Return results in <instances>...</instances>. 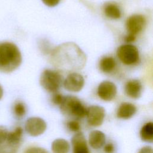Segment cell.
Listing matches in <instances>:
<instances>
[{"instance_id": "cell-1", "label": "cell", "mask_w": 153, "mask_h": 153, "mask_svg": "<svg viewBox=\"0 0 153 153\" xmlns=\"http://www.w3.org/2000/svg\"><path fill=\"white\" fill-rule=\"evenodd\" d=\"M51 60L57 69L66 72H72L79 71L84 66L86 56L76 44L66 42L54 49Z\"/></svg>"}, {"instance_id": "cell-2", "label": "cell", "mask_w": 153, "mask_h": 153, "mask_svg": "<svg viewBox=\"0 0 153 153\" xmlns=\"http://www.w3.org/2000/svg\"><path fill=\"white\" fill-rule=\"evenodd\" d=\"M22 54L16 45L10 42L0 43V70L11 72L21 64Z\"/></svg>"}, {"instance_id": "cell-3", "label": "cell", "mask_w": 153, "mask_h": 153, "mask_svg": "<svg viewBox=\"0 0 153 153\" xmlns=\"http://www.w3.org/2000/svg\"><path fill=\"white\" fill-rule=\"evenodd\" d=\"M59 106L62 113L64 115L77 118H83L86 115L87 109L80 100L75 96H64L63 100Z\"/></svg>"}, {"instance_id": "cell-4", "label": "cell", "mask_w": 153, "mask_h": 153, "mask_svg": "<svg viewBox=\"0 0 153 153\" xmlns=\"http://www.w3.org/2000/svg\"><path fill=\"white\" fill-rule=\"evenodd\" d=\"M39 82L47 91L56 93L62 84V76L57 71L46 69L42 72Z\"/></svg>"}, {"instance_id": "cell-5", "label": "cell", "mask_w": 153, "mask_h": 153, "mask_svg": "<svg viewBox=\"0 0 153 153\" xmlns=\"http://www.w3.org/2000/svg\"><path fill=\"white\" fill-rule=\"evenodd\" d=\"M117 54L118 59L127 65L136 63L139 58L137 48L131 44H124L119 47L117 49Z\"/></svg>"}, {"instance_id": "cell-6", "label": "cell", "mask_w": 153, "mask_h": 153, "mask_svg": "<svg viewBox=\"0 0 153 153\" xmlns=\"http://www.w3.org/2000/svg\"><path fill=\"white\" fill-rule=\"evenodd\" d=\"M85 116L90 126L98 127L102 125L103 122L105 117V110L102 106L92 105L87 109Z\"/></svg>"}, {"instance_id": "cell-7", "label": "cell", "mask_w": 153, "mask_h": 153, "mask_svg": "<svg viewBox=\"0 0 153 153\" xmlns=\"http://www.w3.org/2000/svg\"><path fill=\"white\" fill-rule=\"evenodd\" d=\"M25 128L30 136H38L45 131L47 124L41 118L30 117L26 121Z\"/></svg>"}, {"instance_id": "cell-8", "label": "cell", "mask_w": 153, "mask_h": 153, "mask_svg": "<svg viewBox=\"0 0 153 153\" xmlns=\"http://www.w3.org/2000/svg\"><path fill=\"white\" fill-rule=\"evenodd\" d=\"M84 77L76 72H72L69 74L63 82L65 88L69 91L78 92L84 87Z\"/></svg>"}, {"instance_id": "cell-9", "label": "cell", "mask_w": 153, "mask_h": 153, "mask_svg": "<svg viewBox=\"0 0 153 153\" xmlns=\"http://www.w3.org/2000/svg\"><path fill=\"white\" fill-rule=\"evenodd\" d=\"M145 23V19L142 15L133 14L126 21V28L128 34L136 36L143 30Z\"/></svg>"}, {"instance_id": "cell-10", "label": "cell", "mask_w": 153, "mask_h": 153, "mask_svg": "<svg viewBox=\"0 0 153 153\" xmlns=\"http://www.w3.org/2000/svg\"><path fill=\"white\" fill-rule=\"evenodd\" d=\"M99 97L105 101H111L117 94V87L114 83L109 81L102 82L97 88Z\"/></svg>"}, {"instance_id": "cell-11", "label": "cell", "mask_w": 153, "mask_h": 153, "mask_svg": "<svg viewBox=\"0 0 153 153\" xmlns=\"http://www.w3.org/2000/svg\"><path fill=\"white\" fill-rule=\"evenodd\" d=\"M8 131L0 126V153H15L18 146L12 143L8 139Z\"/></svg>"}, {"instance_id": "cell-12", "label": "cell", "mask_w": 153, "mask_h": 153, "mask_svg": "<svg viewBox=\"0 0 153 153\" xmlns=\"http://www.w3.org/2000/svg\"><path fill=\"white\" fill-rule=\"evenodd\" d=\"M74 153H90L87 140L82 133L75 134L71 139Z\"/></svg>"}, {"instance_id": "cell-13", "label": "cell", "mask_w": 153, "mask_h": 153, "mask_svg": "<svg viewBox=\"0 0 153 153\" xmlns=\"http://www.w3.org/2000/svg\"><path fill=\"white\" fill-rule=\"evenodd\" d=\"M126 94L133 99H137L140 97L142 93V85L138 79H131L125 85Z\"/></svg>"}, {"instance_id": "cell-14", "label": "cell", "mask_w": 153, "mask_h": 153, "mask_svg": "<svg viewBox=\"0 0 153 153\" xmlns=\"http://www.w3.org/2000/svg\"><path fill=\"white\" fill-rule=\"evenodd\" d=\"M136 111L137 108L134 105L128 102H124L119 106L117 112V116L119 118L127 120L132 117Z\"/></svg>"}, {"instance_id": "cell-15", "label": "cell", "mask_w": 153, "mask_h": 153, "mask_svg": "<svg viewBox=\"0 0 153 153\" xmlns=\"http://www.w3.org/2000/svg\"><path fill=\"white\" fill-rule=\"evenodd\" d=\"M106 141L105 134L101 131L93 130L88 136V143L94 149H99L102 147Z\"/></svg>"}, {"instance_id": "cell-16", "label": "cell", "mask_w": 153, "mask_h": 153, "mask_svg": "<svg viewBox=\"0 0 153 153\" xmlns=\"http://www.w3.org/2000/svg\"><path fill=\"white\" fill-rule=\"evenodd\" d=\"M70 145L64 139H55L51 143V151L53 153H69Z\"/></svg>"}, {"instance_id": "cell-17", "label": "cell", "mask_w": 153, "mask_h": 153, "mask_svg": "<svg viewBox=\"0 0 153 153\" xmlns=\"http://www.w3.org/2000/svg\"><path fill=\"white\" fill-rule=\"evenodd\" d=\"M141 139L146 142L152 143L153 141V123L149 122L146 123L140 131Z\"/></svg>"}, {"instance_id": "cell-18", "label": "cell", "mask_w": 153, "mask_h": 153, "mask_svg": "<svg viewBox=\"0 0 153 153\" xmlns=\"http://www.w3.org/2000/svg\"><path fill=\"white\" fill-rule=\"evenodd\" d=\"M115 60L111 56H106L103 57L99 63L100 69L105 73L111 72L115 69Z\"/></svg>"}, {"instance_id": "cell-19", "label": "cell", "mask_w": 153, "mask_h": 153, "mask_svg": "<svg viewBox=\"0 0 153 153\" xmlns=\"http://www.w3.org/2000/svg\"><path fill=\"white\" fill-rule=\"evenodd\" d=\"M104 12L107 17L112 19H119L121 15L119 7L113 3L107 4L105 7Z\"/></svg>"}, {"instance_id": "cell-20", "label": "cell", "mask_w": 153, "mask_h": 153, "mask_svg": "<svg viewBox=\"0 0 153 153\" xmlns=\"http://www.w3.org/2000/svg\"><path fill=\"white\" fill-rule=\"evenodd\" d=\"M26 106L23 102H18L14 106V113L18 118L23 117L26 114Z\"/></svg>"}, {"instance_id": "cell-21", "label": "cell", "mask_w": 153, "mask_h": 153, "mask_svg": "<svg viewBox=\"0 0 153 153\" xmlns=\"http://www.w3.org/2000/svg\"><path fill=\"white\" fill-rule=\"evenodd\" d=\"M67 127L68 129L74 132H77L80 130L81 126L79 122L76 120H71L67 123Z\"/></svg>"}, {"instance_id": "cell-22", "label": "cell", "mask_w": 153, "mask_h": 153, "mask_svg": "<svg viewBox=\"0 0 153 153\" xmlns=\"http://www.w3.org/2000/svg\"><path fill=\"white\" fill-rule=\"evenodd\" d=\"M63 98H64V96L62 94H61L59 93L56 92L52 96L51 100L53 104L56 105H60L62 103L63 100Z\"/></svg>"}, {"instance_id": "cell-23", "label": "cell", "mask_w": 153, "mask_h": 153, "mask_svg": "<svg viewBox=\"0 0 153 153\" xmlns=\"http://www.w3.org/2000/svg\"><path fill=\"white\" fill-rule=\"evenodd\" d=\"M24 153H48V152L43 148L33 146L27 148Z\"/></svg>"}, {"instance_id": "cell-24", "label": "cell", "mask_w": 153, "mask_h": 153, "mask_svg": "<svg viewBox=\"0 0 153 153\" xmlns=\"http://www.w3.org/2000/svg\"><path fill=\"white\" fill-rule=\"evenodd\" d=\"M115 147L113 143H108L103 147V151L105 153H114Z\"/></svg>"}, {"instance_id": "cell-25", "label": "cell", "mask_w": 153, "mask_h": 153, "mask_svg": "<svg viewBox=\"0 0 153 153\" xmlns=\"http://www.w3.org/2000/svg\"><path fill=\"white\" fill-rule=\"evenodd\" d=\"M42 1L47 6L53 7L57 5L59 3L60 0H42Z\"/></svg>"}, {"instance_id": "cell-26", "label": "cell", "mask_w": 153, "mask_h": 153, "mask_svg": "<svg viewBox=\"0 0 153 153\" xmlns=\"http://www.w3.org/2000/svg\"><path fill=\"white\" fill-rule=\"evenodd\" d=\"M138 153H153V149L151 146H145L142 147Z\"/></svg>"}, {"instance_id": "cell-27", "label": "cell", "mask_w": 153, "mask_h": 153, "mask_svg": "<svg viewBox=\"0 0 153 153\" xmlns=\"http://www.w3.org/2000/svg\"><path fill=\"white\" fill-rule=\"evenodd\" d=\"M135 39H136V36L131 34H128L125 38V40L127 42H131L134 41Z\"/></svg>"}, {"instance_id": "cell-28", "label": "cell", "mask_w": 153, "mask_h": 153, "mask_svg": "<svg viewBox=\"0 0 153 153\" xmlns=\"http://www.w3.org/2000/svg\"><path fill=\"white\" fill-rule=\"evenodd\" d=\"M2 96H3V88L2 86L0 85V100L2 97Z\"/></svg>"}]
</instances>
